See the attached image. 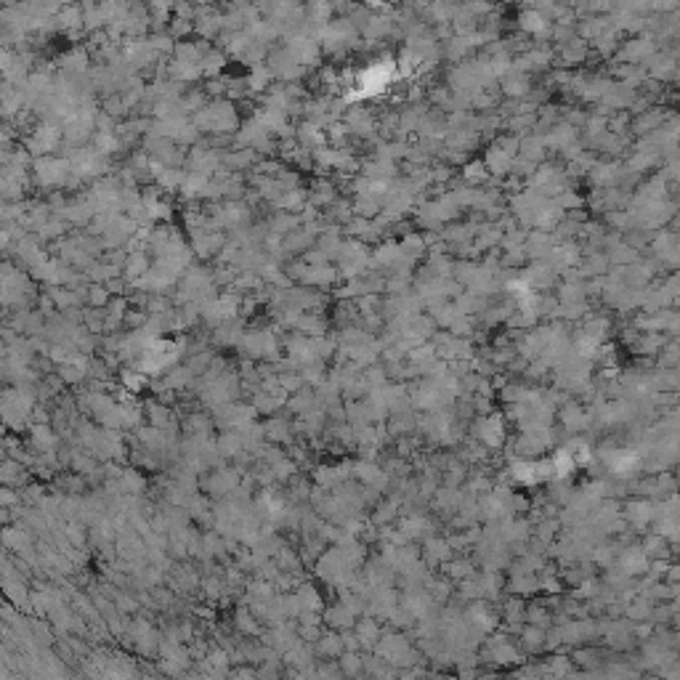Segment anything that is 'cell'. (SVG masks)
I'll list each match as a JSON object with an SVG mask.
<instances>
[{
    "mask_svg": "<svg viewBox=\"0 0 680 680\" xmlns=\"http://www.w3.org/2000/svg\"><path fill=\"white\" fill-rule=\"evenodd\" d=\"M192 125L197 131H210V133H234L240 128V115L231 101H213L197 112Z\"/></svg>",
    "mask_w": 680,
    "mask_h": 680,
    "instance_id": "6da1fadb",
    "label": "cell"
},
{
    "mask_svg": "<svg viewBox=\"0 0 680 680\" xmlns=\"http://www.w3.org/2000/svg\"><path fill=\"white\" fill-rule=\"evenodd\" d=\"M30 173L38 186L61 192V189H67V181H69V176H72V165H69L64 157L48 154V157H35V160H32Z\"/></svg>",
    "mask_w": 680,
    "mask_h": 680,
    "instance_id": "7a4b0ae2",
    "label": "cell"
},
{
    "mask_svg": "<svg viewBox=\"0 0 680 680\" xmlns=\"http://www.w3.org/2000/svg\"><path fill=\"white\" fill-rule=\"evenodd\" d=\"M64 144V136H61V122L53 120H40L35 122L27 138H24V149L30 151V157H48L51 151L61 149Z\"/></svg>",
    "mask_w": 680,
    "mask_h": 680,
    "instance_id": "3957f363",
    "label": "cell"
},
{
    "mask_svg": "<svg viewBox=\"0 0 680 680\" xmlns=\"http://www.w3.org/2000/svg\"><path fill=\"white\" fill-rule=\"evenodd\" d=\"M53 27L61 32H77L83 30V8L80 6H67L59 8V14L53 16Z\"/></svg>",
    "mask_w": 680,
    "mask_h": 680,
    "instance_id": "277c9868",
    "label": "cell"
},
{
    "mask_svg": "<svg viewBox=\"0 0 680 680\" xmlns=\"http://www.w3.org/2000/svg\"><path fill=\"white\" fill-rule=\"evenodd\" d=\"M202 75L208 77H215L224 72V67H226V53L224 51H218V48H210L208 53H205V59H202Z\"/></svg>",
    "mask_w": 680,
    "mask_h": 680,
    "instance_id": "5b68a950",
    "label": "cell"
},
{
    "mask_svg": "<svg viewBox=\"0 0 680 680\" xmlns=\"http://www.w3.org/2000/svg\"><path fill=\"white\" fill-rule=\"evenodd\" d=\"M518 22H521V30H524V32H534V35H540V32L547 30V19H545L540 11H524V14L518 16Z\"/></svg>",
    "mask_w": 680,
    "mask_h": 680,
    "instance_id": "8992f818",
    "label": "cell"
},
{
    "mask_svg": "<svg viewBox=\"0 0 680 680\" xmlns=\"http://www.w3.org/2000/svg\"><path fill=\"white\" fill-rule=\"evenodd\" d=\"M622 170L620 165H598L592 167V181L601 183V186H614V183L620 181Z\"/></svg>",
    "mask_w": 680,
    "mask_h": 680,
    "instance_id": "52a82bcc",
    "label": "cell"
},
{
    "mask_svg": "<svg viewBox=\"0 0 680 680\" xmlns=\"http://www.w3.org/2000/svg\"><path fill=\"white\" fill-rule=\"evenodd\" d=\"M109 301H112V295H109V290H106V285H91L88 288V292H85V303L91 306V308H106L109 306Z\"/></svg>",
    "mask_w": 680,
    "mask_h": 680,
    "instance_id": "ba28073f",
    "label": "cell"
},
{
    "mask_svg": "<svg viewBox=\"0 0 680 680\" xmlns=\"http://www.w3.org/2000/svg\"><path fill=\"white\" fill-rule=\"evenodd\" d=\"M654 46H651V40H630V46L624 51V56L627 59H643V56H649Z\"/></svg>",
    "mask_w": 680,
    "mask_h": 680,
    "instance_id": "9c48e42d",
    "label": "cell"
},
{
    "mask_svg": "<svg viewBox=\"0 0 680 680\" xmlns=\"http://www.w3.org/2000/svg\"><path fill=\"white\" fill-rule=\"evenodd\" d=\"M582 56H585V43H579V40H572L569 46L563 48V59L566 61H582Z\"/></svg>",
    "mask_w": 680,
    "mask_h": 680,
    "instance_id": "30bf717a",
    "label": "cell"
},
{
    "mask_svg": "<svg viewBox=\"0 0 680 680\" xmlns=\"http://www.w3.org/2000/svg\"><path fill=\"white\" fill-rule=\"evenodd\" d=\"M465 176L473 179V181H484L489 173H484V163H473V165L465 167Z\"/></svg>",
    "mask_w": 680,
    "mask_h": 680,
    "instance_id": "8fae6325",
    "label": "cell"
},
{
    "mask_svg": "<svg viewBox=\"0 0 680 680\" xmlns=\"http://www.w3.org/2000/svg\"><path fill=\"white\" fill-rule=\"evenodd\" d=\"M6 210H8V205L0 199V224H6Z\"/></svg>",
    "mask_w": 680,
    "mask_h": 680,
    "instance_id": "7c38bea8",
    "label": "cell"
}]
</instances>
